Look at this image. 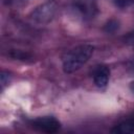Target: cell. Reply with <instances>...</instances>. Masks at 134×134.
Returning a JSON list of instances; mask_svg holds the SVG:
<instances>
[{"instance_id":"9c48e42d","label":"cell","mask_w":134,"mask_h":134,"mask_svg":"<svg viewBox=\"0 0 134 134\" xmlns=\"http://www.w3.org/2000/svg\"><path fill=\"white\" fill-rule=\"evenodd\" d=\"M9 79H10V76H9L8 72L2 71V73H1V86H2V89L4 88V86L6 84L9 83Z\"/></svg>"},{"instance_id":"6da1fadb","label":"cell","mask_w":134,"mask_h":134,"mask_svg":"<svg viewBox=\"0 0 134 134\" xmlns=\"http://www.w3.org/2000/svg\"><path fill=\"white\" fill-rule=\"evenodd\" d=\"M93 46L89 44L79 45L70 49L62 60V68L65 73H73L81 69L91 58Z\"/></svg>"},{"instance_id":"5b68a950","label":"cell","mask_w":134,"mask_h":134,"mask_svg":"<svg viewBox=\"0 0 134 134\" xmlns=\"http://www.w3.org/2000/svg\"><path fill=\"white\" fill-rule=\"evenodd\" d=\"M93 82L96 87L106 88L110 79V68L107 65H98L93 70Z\"/></svg>"},{"instance_id":"277c9868","label":"cell","mask_w":134,"mask_h":134,"mask_svg":"<svg viewBox=\"0 0 134 134\" xmlns=\"http://www.w3.org/2000/svg\"><path fill=\"white\" fill-rule=\"evenodd\" d=\"M31 127L39 132L51 134L60 130L61 124L57 118L52 116H42L34 119L31 121Z\"/></svg>"},{"instance_id":"7a4b0ae2","label":"cell","mask_w":134,"mask_h":134,"mask_svg":"<svg viewBox=\"0 0 134 134\" xmlns=\"http://www.w3.org/2000/svg\"><path fill=\"white\" fill-rule=\"evenodd\" d=\"M57 12V4L52 1H48L42 3L41 5L37 6L30 14V18L32 21L39 24H45L50 22Z\"/></svg>"},{"instance_id":"52a82bcc","label":"cell","mask_w":134,"mask_h":134,"mask_svg":"<svg viewBox=\"0 0 134 134\" xmlns=\"http://www.w3.org/2000/svg\"><path fill=\"white\" fill-rule=\"evenodd\" d=\"M114 5L120 9L128 8L134 4V0H112Z\"/></svg>"},{"instance_id":"3957f363","label":"cell","mask_w":134,"mask_h":134,"mask_svg":"<svg viewBox=\"0 0 134 134\" xmlns=\"http://www.w3.org/2000/svg\"><path fill=\"white\" fill-rule=\"evenodd\" d=\"M72 9L83 20H90L97 14V5L94 0H75Z\"/></svg>"},{"instance_id":"ba28073f","label":"cell","mask_w":134,"mask_h":134,"mask_svg":"<svg viewBox=\"0 0 134 134\" xmlns=\"http://www.w3.org/2000/svg\"><path fill=\"white\" fill-rule=\"evenodd\" d=\"M117 28H118V23L115 20H110L108 22V24L105 26V29L107 32H112V31L116 30Z\"/></svg>"},{"instance_id":"8fae6325","label":"cell","mask_w":134,"mask_h":134,"mask_svg":"<svg viewBox=\"0 0 134 134\" xmlns=\"http://www.w3.org/2000/svg\"><path fill=\"white\" fill-rule=\"evenodd\" d=\"M129 88H130L131 92H133V93H134V81L130 83V86H129Z\"/></svg>"},{"instance_id":"8992f818","label":"cell","mask_w":134,"mask_h":134,"mask_svg":"<svg viewBox=\"0 0 134 134\" xmlns=\"http://www.w3.org/2000/svg\"><path fill=\"white\" fill-rule=\"evenodd\" d=\"M111 132L116 134H134V118L121 121L120 124L116 125Z\"/></svg>"},{"instance_id":"30bf717a","label":"cell","mask_w":134,"mask_h":134,"mask_svg":"<svg viewBox=\"0 0 134 134\" xmlns=\"http://www.w3.org/2000/svg\"><path fill=\"white\" fill-rule=\"evenodd\" d=\"M128 69H129V71H130V73L131 74H133L134 75V58L130 61V63H129V67H128Z\"/></svg>"}]
</instances>
